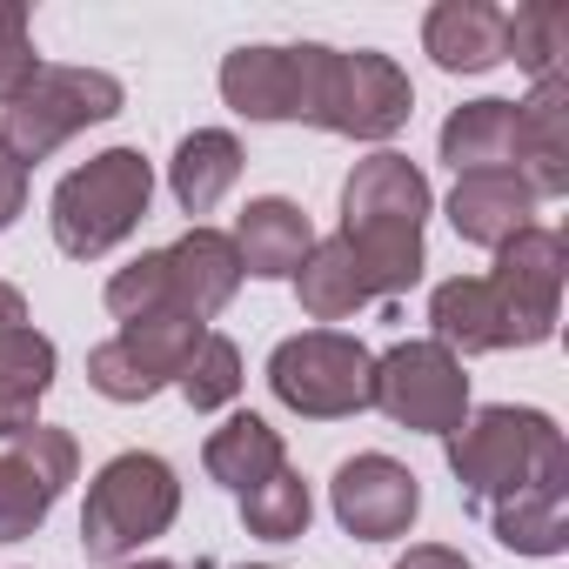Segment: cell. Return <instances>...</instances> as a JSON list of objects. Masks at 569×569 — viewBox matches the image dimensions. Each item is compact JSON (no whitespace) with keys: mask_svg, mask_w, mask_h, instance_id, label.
<instances>
[{"mask_svg":"<svg viewBox=\"0 0 569 569\" xmlns=\"http://www.w3.org/2000/svg\"><path fill=\"white\" fill-rule=\"evenodd\" d=\"M449 449V476L462 489V502L489 509L529 489H569V442L542 409H516V402H489L469 409L456 436H442Z\"/></svg>","mask_w":569,"mask_h":569,"instance_id":"1","label":"cell"},{"mask_svg":"<svg viewBox=\"0 0 569 569\" xmlns=\"http://www.w3.org/2000/svg\"><path fill=\"white\" fill-rule=\"evenodd\" d=\"M296 61H302V108H296V121L349 134V141H396L409 128L416 88H409V74L389 54H376V48L342 54V48L302 41Z\"/></svg>","mask_w":569,"mask_h":569,"instance_id":"2","label":"cell"},{"mask_svg":"<svg viewBox=\"0 0 569 569\" xmlns=\"http://www.w3.org/2000/svg\"><path fill=\"white\" fill-rule=\"evenodd\" d=\"M148 201H154V161L141 148H101V154H88L81 168L61 174V188L48 201V221H54L61 254L101 261L108 248H121L148 221Z\"/></svg>","mask_w":569,"mask_h":569,"instance_id":"3","label":"cell"},{"mask_svg":"<svg viewBox=\"0 0 569 569\" xmlns=\"http://www.w3.org/2000/svg\"><path fill=\"white\" fill-rule=\"evenodd\" d=\"M181 516V476L174 462L148 456V449H121L114 462L94 469L88 502H81V549L88 562L114 569L128 556H141V542L168 536Z\"/></svg>","mask_w":569,"mask_h":569,"instance_id":"4","label":"cell"},{"mask_svg":"<svg viewBox=\"0 0 569 569\" xmlns=\"http://www.w3.org/2000/svg\"><path fill=\"white\" fill-rule=\"evenodd\" d=\"M121 108H128V88L108 68H41L14 108H0V154L34 168L54 148H68L81 128L114 121Z\"/></svg>","mask_w":569,"mask_h":569,"instance_id":"5","label":"cell"},{"mask_svg":"<svg viewBox=\"0 0 569 569\" xmlns=\"http://www.w3.org/2000/svg\"><path fill=\"white\" fill-rule=\"evenodd\" d=\"M268 389L281 409H296L309 422H342L362 416L376 396V356L342 336V329H302L289 342H274L268 356Z\"/></svg>","mask_w":569,"mask_h":569,"instance_id":"6","label":"cell"},{"mask_svg":"<svg viewBox=\"0 0 569 569\" xmlns=\"http://www.w3.org/2000/svg\"><path fill=\"white\" fill-rule=\"evenodd\" d=\"M369 409H382L396 429L416 436H456L469 416V376L442 342H396L376 356V396Z\"/></svg>","mask_w":569,"mask_h":569,"instance_id":"7","label":"cell"},{"mask_svg":"<svg viewBox=\"0 0 569 569\" xmlns=\"http://www.w3.org/2000/svg\"><path fill=\"white\" fill-rule=\"evenodd\" d=\"M562 274H569V241L542 221H529L522 234H509L496 248V268L482 274L496 289V309H502V329H509V349H542L556 336V316H562Z\"/></svg>","mask_w":569,"mask_h":569,"instance_id":"8","label":"cell"},{"mask_svg":"<svg viewBox=\"0 0 569 569\" xmlns=\"http://www.w3.org/2000/svg\"><path fill=\"white\" fill-rule=\"evenodd\" d=\"M74 469H81L74 436L48 429V422H34L28 436H14L8 449H0V549L28 542L54 516V502L74 482Z\"/></svg>","mask_w":569,"mask_h":569,"instance_id":"9","label":"cell"},{"mask_svg":"<svg viewBox=\"0 0 569 569\" xmlns=\"http://www.w3.org/2000/svg\"><path fill=\"white\" fill-rule=\"evenodd\" d=\"M329 509L336 522L356 536V542H396L409 536V522L422 516V482L409 462L369 449V456H349L329 482Z\"/></svg>","mask_w":569,"mask_h":569,"instance_id":"10","label":"cell"},{"mask_svg":"<svg viewBox=\"0 0 569 569\" xmlns=\"http://www.w3.org/2000/svg\"><path fill=\"white\" fill-rule=\"evenodd\" d=\"M429 201H436L429 194V174L409 154L376 148L342 181V228H422L429 221Z\"/></svg>","mask_w":569,"mask_h":569,"instance_id":"11","label":"cell"},{"mask_svg":"<svg viewBox=\"0 0 569 569\" xmlns=\"http://www.w3.org/2000/svg\"><path fill=\"white\" fill-rule=\"evenodd\" d=\"M161 261H168V302H174V316L214 322L234 302V289H241V254L208 221H194L174 248H161Z\"/></svg>","mask_w":569,"mask_h":569,"instance_id":"12","label":"cell"},{"mask_svg":"<svg viewBox=\"0 0 569 569\" xmlns=\"http://www.w3.org/2000/svg\"><path fill=\"white\" fill-rule=\"evenodd\" d=\"M516 174L536 201L569 194V74L536 81L529 101H516Z\"/></svg>","mask_w":569,"mask_h":569,"instance_id":"13","label":"cell"},{"mask_svg":"<svg viewBox=\"0 0 569 569\" xmlns=\"http://www.w3.org/2000/svg\"><path fill=\"white\" fill-rule=\"evenodd\" d=\"M228 241L241 254V274H254V281H296V268L316 248V228H309V214L289 194H254L234 214V234Z\"/></svg>","mask_w":569,"mask_h":569,"instance_id":"14","label":"cell"},{"mask_svg":"<svg viewBox=\"0 0 569 569\" xmlns=\"http://www.w3.org/2000/svg\"><path fill=\"white\" fill-rule=\"evenodd\" d=\"M502 8L489 0H436L422 14V54L442 74H489L502 68Z\"/></svg>","mask_w":569,"mask_h":569,"instance_id":"15","label":"cell"},{"mask_svg":"<svg viewBox=\"0 0 569 569\" xmlns=\"http://www.w3.org/2000/svg\"><path fill=\"white\" fill-rule=\"evenodd\" d=\"M536 221V194H529V181L522 174H456V188H449V228L469 241V248H502L509 234H522Z\"/></svg>","mask_w":569,"mask_h":569,"instance_id":"16","label":"cell"},{"mask_svg":"<svg viewBox=\"0 0 569 569\" xmlns=\"http://www.w3.org/2000/svg\"><path fill=\"white\" fill-rule=\"evenodd\" d=\"M221 101L241 121H296V108H302L296 48H234L221 61Z\"/></svg>","mask_w":569,"mask_h":569,"instance_id":"17","label":"cell"},{"mask_svg":"<svg viewBox=\"0 0 569 569\" xmlns=\"http://www.w3.org/2000/svg\"><path fill=\"white\" fill-rule=\"evenodd\" d=\"M429 342H442L456 362L462 356H496L509 349V329H502V309H496V289L482 274H449L436 281V296H429Z\"/></svg>","mask_w":569,"mask_h":569,"instance_id":"18","label":"cell"},{"mask_svg":"<svg viewBox=\"0 0 569 569\" xmlns=\"http://www.w3.org/2000/svg\"><path fill=\"white\" fill-rule=\"evenodd\" d=\"M436 148H442V161L456 174H502V168L516 174V101H502V94L462 101L442 121Z\"/></svg>","mask_w":569,"mask_h":569,"instance_id":"19","label":"cell"},{"mask_svg":"<svg viewBox=\"0 0 569 569\" xmlns=\"http://www.w3.org/2000/svg\"><path fill=\"white\" fill-rule=\"evenodd\" d=\"M201 469H208L221 489L248 496V489L268 482L274 469H289V449H281V429H274L268 416L241 409V416H228V422L201 442Z\"/></svg>","mask_w":569,"mask_h":569,"instance_id":"20","label":"cell"},{"mask_svg":"<svg viewBox=\"0 0 569 569\" xmlns=\"http://www.w3.org/2000/svg\"><path fill=\"white\" fill-rule=\"evenodd\" d=\"M234 181H241V141H234L228 128H194V134H181V148H174V161H168V188H174L181 214H214Z\"/></svg>","mask_w":569,"mask_h":569,"instance_id":"21","label":"cell"},{"mask_svg":"<svg viewBox=\"0 0 569 569\" xmlns=\"http://www.w3.org/2000/svg\"><path fill=\"white\" fill-rule=\"evenodd\" d=\"M489 536L516 556H562L569 549V489H529L509 502H489Z\"/></svg>","mask_w":569,"mask_h":569,"instance_id":"22","label":"cell"},{"mask_svg":"<svg viewBox=\"0 0 569 569\" xmlns=\"http://www.w3.org/2000/svg\"><path fill=\"white\" fill-rule=\"evenodd\" d=\"M296 296H302V316L309 322H342L362 302H376L369 281H362V268H356V254L342 248V234H329V241L309 248V261L296 268Z\"/></svg>","mask_w":569,"mask_h":569,"instance_id":"23","label":"cell"},{"mask_svg":"<svg viewBox=\"0 0 569 569\" xmlns=\"http://www.w3.org/2000/svg\"><path fill=\"white\" fill-rule=\"evenodd\" d=\"M502 61H516L529 81H556L569 61V8L556 0H529L502 21Z\"/></svg>","mask_w":569,"mask_h":569,"instance_id":"24","label":"cell"},{"mask_svg":"<svg viewBox=\"0 0 569 569\" xmlns=\"http://www.w3.org/2000/svg\"><path fill=\"white\" fill-rule=\"evenodd\" d=\"M309 516H316V496H309V482L296 469H274L268 482H254L241 496V522L261 542H296V536H309Z\"/></svg>","mask_w":569,"mask_h":569,"instance_id":"25","label":"cell"},{"mask_svg":"<svg viewBox=\"0 0 569 569\" xmlns=\"http://www.w3.org/2000/svg\"><path fill=\"white\" fill-rule=\"evenodd\" d=\"M241 382H248V376H241V349H234L228 336H214V329L201 336V349H194V356H188V369L174 376V389L188 396V409H194V416L228 409V402L241 396Z\"/></svg>","mask_w":569,"mask_h":569,"instance_id":"26","label":"cell"},{"mask_svg":"<svg viewBox=\"0 0 569 569\" xmlns=\"http://www.w3.org/2000/svg\"><path fill=\"white\" fill-rule=\"evenodd\" d=\"M101 302H108V316H114V322L174 316V302H168V261H161V248H148V254H134L128 268H114V281L101 289ZM188 322H194V316H188Z\"/></svg>","mask_w":569,"mask_h":569,"instance_id":"27","label":"cell"},{"mask_svg":"<svg viewBox=\"0 0 569 569\" xmlns=\"http://www.w3.org/2000/svg\"><path fill=\"white\" fill-rule=\"evenodd\" d=\"M48 61L34 54V34H28V8L21 0H0V108H14L28 88H34V74H41Z\"/></svg>","mask_w":569,"mask_h":569,"instance_id":"28","label":"cell"},{"mask_svg":"<svg viewBox=\"0 0 569 569\" xmlns=\"http://www.w3.org/2000/svg\"><path fill=\"white\" fill-rule=\"evenodd\" d=\"M88 382H94L108 402H148V396H161V382H154V376H148V369L114 342V336L88 349Z\"/></svg>","mask_w":569,"mask_h":569,"instance_id":"29","label":"cell"},{"mask_svg":"<svg viewBox=\"0 0 569 569\" xmlns=\"http://www.w3.org/2000/svg\"><path fill=\"white\" fill-rule=\"evenodd\" d=\"M34 422H41V389H28V382H8V376H0V442L28 436Z\"/></svg>","mask_w":569,"mask_h":569,"instance_id":"30","label":"cell"},{"mask_svg":"<svg viewBox=\"0 0 569 569\" xmlns=\"http://www.w3.org/2000/svg\"><path fill=\"white\" fill-rule=\"evenodd\" d=\"M21 214H28V168L14 154H0V234H8Z\"/></svg>","mask_w":569,"mask_h":569,"instance_id":"31","label":"cell"},{"mask_svg":"<svg viewBox=\"0 0 569 569\" xmlns=\"http://www.w3.org/2000/svg\"><path fill=\"white\" fill-rule=\"evenodd\" d=\"M396 569H476V562L462 549H449V542H409Z\"/></svg>","mask_w":569,"mask_h":569,"instance_id":"32","label":"cell"},{"mask_svg":"<svg viewBox=\"0 0 569 569\" xmlns=\"http://www.w3.org/2000/svg\"><path fill=\"white\" fill-rule=\"evenodd\" d=\"M34 322H28V296L14 289V281H0V349H8L14 336H28Z\"/></svg>","mask_w":569,"mask_h":569,"instance_id":"33","label":"cell"},{"mask_svg":"<svg viewBox=\"0 0 569 569\" xmlns=\"http://www.w3.org/2000/svg\"><path fill=\"white\" fill-rule=\"evenodd\" d=\"M114 569H174V562H161V556H128V562H114Z\"/></svg>","mask_w":569,"mask_h":569,"instance_id":"34","label":"cell"},{"mask_svg":"<svg viewBox=\"0 0 569 569\" xmlns=\"http://www.w3.org/2000/svg\"><path fill=\"white\" fill-rule=\"evenodd\" d=\"M241 569H281V562H241Z\"/></svg>","mask_w":569,"mask_h":569,"instance_id":"35","label":"cell"}]
</instances>
